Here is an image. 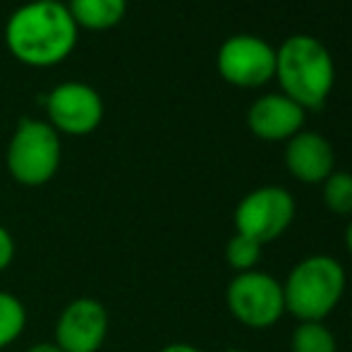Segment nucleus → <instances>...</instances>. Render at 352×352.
Returning <instances> with one entry per match:
<instances>
[{"label":"nucleus","mask_w":352,"mask_h":352,"mask_svg":"<svg viewBox=\"0 0 352 352\" xmlns=\"http://www.w3.org/2000/svg\"><path fill=\"white\" fill-rule=\"evenodd\" d=\"M305 108L285 94H266L256 98L247 113L252 135L264 142H287L305 125Z\"/></svg>","instance_id":"nucleus-10"},{"label":"nucleus","mask_w":352,"mask_h":352,"mask_svg":"<svg viewBox=\"0 0 352 352\" xmlns=\"http://www.w3.org/2000/svg\"><path fill=\"white\" fill-rule=\"evenodd\" d=\"M276 79L283 94L305 111H319L336 84L329 48L309 34L287 36L276 51Z\"/></svg>","instance_id":"nucleus-2"},{"label":"nucleus","mask_w":352,"mask_h":352,"mask_svg":"<svg viewBox=\"0 0 352 352\" xmlns=\"http://www.w3.org/2000/svg\"><path fill=\"white\" fill-rule=\"evenodd\" d=\"M283 285L285 311L297 321H324L345 295V269L331 254H309L290 269Z\"/></svg>","instance_id":"nucleus-3"},{"label":"nucleus","mask_w":352,"mask_h":352,"mask_svg":"<svg viewBox=\"0 0 352 352\" xmlns=\"http://www.w3.org/2000/svg\"><path fill=\"white\" fill-rule=\"evenodd\" d=\"M295 209V199L287 190L278 185L256 187L235 206V230L264 247L290 228Z\"/></svg>","instance_id":"nucleus-6"},{"label":"nucleus","mask_w":352,"mask_h":352,"mask_svg":"<svg viewBox=\"0 0 352 352\" xmlns=\"http://www.w3.org/2000/svg\"><path fill=\"white\" fill-rule=\"evenodd\" d=\"M48 118L58 135H91L103 120V98L84 82H63L48 94Z\"/></svg>","instance_id":"nucleus-8"},{"label":"nucleus","mask_w":352,"mask_h":352,"mask_svg":"<svg viewBox=\"0 0 352 352\" xmlns=\"http://www.w3.org/2000/svg\"><path fill=\"white\" fill-rule=\"evenodd\" d=\"M27 326V307L17 295L0 290V350L10 348Z\"/></svg>","instance_id":"nucleus-14"},{"label":"nucleus","mask_w":352,"mask_h":352,"mask_svg":"<svg viewBox=\"0 0 352 352\" xmlns=\"http://www.w3.org/2000/svg\"><path fill=\"white\" fill-rule=\"evenodd\" d=\"M290 352H338V340L324 321H300L290 336Z\"/></svg>","instance_id":"nucleus-13"},{"label":"nucleus","mask_w":352,"mask_h":352,"mask_svg":"<svg viewBox=\"0 0 352 352\" xmlns=\"http://www.w3.org/2000/svg\"><path fill=\"white\" fill-rule=\"evenodd\" d=\"M259 259H261V245L256 240H252V237H247V235H240V232H235V235L228 240L226 261L232 271H237V274L254 271Z\"/></svg>","instance_id":"nucleus-16"},{"label":"nucleus","mask_w":352,"mask_h":352,"mask_svg":"<svg viewBox=\"0 0 352 352\" xmlns=\"http://www.w3.org/2000/svg\"><path fill=\"white\" fill-rule=\"evenodd\" d=\"M67 10L77 27L106 32L122 22L127 12V0H70Z\"/></svg>","instance_id":"nucleus-12"},{"label":"nucleus","mask_w":352,"mask_h":352,"mask_svg":"<svg viewBox=\"0 0 352 352\" xmlns=\"http://www.w3.org/2000/svg\"><path fill=\"white\" fill-rule=\"evenodd\" d=\"M79 27L67 5L32 0L14 10L5 24V43L24 65L48 67L63 63L77 46Z\"/></svg>","instance_id":"nucleus-1"},{"label":"nucleus","mask_w":352,"mask_h":352,"mask_svg":"<svg viewBox=\"0 0 352 352\" xmlns=\"http://www.w3.org/2000/svg\"><path fill=\"white\" fill-rule=\"evenodd\" d=\"M216 67L232 87H261L276 74V48L254 34H235L221 43Z\"/></svg>","instance_id":"nucleus-7"},{"label":"nucleus","mask_w":352,"mask_h":352,"mask_svg":"<svg viewBox=\"0 0 352 352\" xmlns=\"http://www.w3.org/2000/svg\"><path fill=\"white\" fill-rule=\"evenodd\" d=\"M158 352H201V350L195 348V345H190V343H170V345H166V348H161Z\"/></svg>","instance_id":"nucleus-18"},{"label":"nucleus","mask_w":352,"mask_h":352,"mask_svg":"<svg viewBox=\"0 0 352 352\" xmlns=\"http://www.w3.org/2000/svg\"><path fill=\"white\" fill-rule=\"evenodd\" d=\"M326 209L336 216H352V173L333 170L321 182Z\"/></svg>","instance_id":"nucleus-15"},{"label":"nucleus","mask_w":352,"mask_h":352,"mask_svg":"<svg viewBox=\"0 0 352 352\" xmlns=\"http://www.w3.org/2000/svg\"><path fill=\"white\" fill-rule=\"evenodd\" d=\"M60 135L51 122L22 118L8 144V170L24 187H41L56 177L60 168Z\"/></svg>","instance_id":"nucleus-4"},{"label":"nucleus","mask_w":352,"mask_h":352,"mask_svg":"<svg viewBox=\"0 0 352 352\" xmlns=\"http://www.w3.org/2000/svg\"><path fill=\"white\" fill-rule=\"evenodd\" d=\"M27 352H65V350L58 348L53 340H46V343H34Z\"/></svg>","instance_id":"nucleus-19"},{"label":"nucleus","mask_w":352,"mask_h":352,"mask_svg":"<svg viewBox=\"0 0 352 352\" xmlns=\"http://www.w3.org/2000/svg\"><path fill=\"white\" fill-rule=\"evenodd\" d=\"M14 259V240L5 226H0V274L12 264Z\"/></svg>","instance_id":"nucleus-17"},{"label":"nucleus","mask_w":352,"mask_h":352,"mask_svg":"<svg viewBox=\"0 0 352 352\" xmlns=\"http://www.w3.org/2000/svg\"><path fill=\"white\" fill-rule=\"evenodd\" d=\"M108 338V309L94 297H77L60 311L53 343L65 352H101Z\"/></svg>","instance_id":"nucleus-9"},{"label":"nucleus","mask_w":352,"mask_h":352,"mask_svg":"<svg viewBox=\"0 0 352 352\" xmlns=\"http://www.w3.org/2000/svg\"><path fill=\"white\" fill-rule=\"evenodd\" d=\"M285 166L295 180L305 185H321L336 170V153L326 137L300 130L287 140Z\"/></svg>","instance_id":"nucleus-11"},{"label":"nucleus","mask_w":352,"mask_h":352,"mask_svg":"<svg viewBox=\"0 0 352 352\" xmlns=\"http://www.w3.org/2000/svg\"><path fill=\"white\" fill-rule=\"evenodd\" d=\"M345 247H348V252L352 256V221L348 223V228H345Z\"/></svg>","instance_id":"nucleus-20"},{"label":"nucleus","mask_w":352,"mask_h":352,"mask_svg":"<svg viewBox=\"0 0 352 352\" xmlns=\"http://www.w3.org/2000/svg\"><path fill=\"white\" fill-rule=\"evenodd\" d=\"M221 352H245V350H240V348H226V350H221Z\"/></svg>","instance_id":"nucleus-21"},{"label":"nucleus","mask_w":352,"mask_h":352,"mask_svg":"<svg viewBox=\"0 0 352 352\" xmlns=\"http://www.w3.org/2000/svg\"><path fill=\"white\" fill-rule=\"evenodd\" d=\"M226 305L247 329H269L285 314L280 280L259 269L235 274L226 287Z\"/></svg>","instance_id":"nucleus-5"}]
</instances>
